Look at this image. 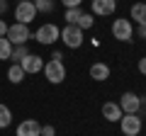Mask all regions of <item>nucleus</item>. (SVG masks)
<instances>
[{
  "label": "nucleus",
  "instance_id": "obj_1",
  "mask_svg": "<svg viewBox=\"0 0 146 136\" xmlns=\"http://www.w3.org/2000/svg\"><path fill=\"white\" fill-rule=\"evenodd\" d=\"M5 39L12 44V46H25V44H27V39H32L29 27H27V24H20V22H15V24H10V27H7Z\"/></svg>",
  "mask_w": 146,
  "mask_h": 136
},
{
  "label": "nucleus",
  "instance_id": "obj_2",
  "mask_svg": "<svg viewBox=\"0 0 146 136\" xmlns=\"http://www.w3.org/2000/svg\"><path fill=\"white\" fill-rule=\"evenodd\" d=\"M58 39H61L68 49H80V46H83V29L76 27V24H66Z\"/></svg>",
  "mask_w": 146,
  "mask_h": 136
},
{
  "label": "nucleus",
  "instance_id": "obj_3",
  "mask_svg": "<svg viewBox=\"0 0 146 136\" xmlns=\"http://www.w3.org/2000/svg\"><path fill=\"white\" fill-rule=\"evenodd\" d=\"M44 75H46L49 83L58 85V83L66 80V66H63L61 61H54V58H51L49 63H44Z\"/></svg>",
  "mask_w": 146,
  "mask_h": 136
},
{
  "label": "nucleus",
  "instance_id": "obj_4",
  "mask_svg": "<svg viewBox=\"0 0 146 136\" xmlns=\"http://www.w3.org/2000/svg\"><path fill=\"white\" fill-rule=\"evenodd\" d=\"M58 37H61V29L56 24H42L34 32V39L39 44H46V46H51L54 42H58Z\"/></svg>",
  "mask_w": 146,
  "mask_h": 136
},
{
  "label": "nucleus",
  "instance_id": "obj_5",
  "mask_svg": "<svg viewBox=\"0 0 146 136\" xmlns=\"http://www.w3.org/2000/svg\"><path fill=\"white\" fill-rule=\"evenodd\" d=\"M131 34H134L131 20L119 17V20L112 22V37H115V39H119V42H131Z\"/></svg>",
  "mask_w": 146,
  "mask_h": 136
},
{
  "label": "nucleus",
  "instance_id": "obj_6",
  "mask_svg": "<svg viewBox=\"0 0 146 136\" xmlns=\"http://www.w3.org/2000/svg\"><path fill=\"white\" fill-rule=\"evenodd\" d=\"M122 124V134L124 136H139L141 134V117L139 114H124L119 119Z\"/></svg>",
  "mask_w": 146,
  "mask_h": 136
},
{
  "label": "nucleus",
  "instance_id": "obj_7",
  "mask_svg": "<svg viewBox=\"0 0 146 136\" xmlns=\"http://www.w3.org/2000/svg\"><path fill=\"white\" fill-rule=\"evenodd\" d=\"M36 17V7H34V3H17V7H15V20L20 22V24H29L32 20Z\"/></svg>",
  "mask_w": 146,
  "mask_h": 136
},
{
  "label": "nucleus",
  "instance_id": "obj_8",
  "mask_svg": "<svg viewBox=\"0 0 146 136\" xmlns=\"http://www.w3.org/2000/svg\"><path fill=\"white\" fill-rule=\"evenodd\" d=\"M117 105H119L122 114H136L139 107H141V97H139V95H134V92H124Z\"/></svg>",
  "mask_w": 146,
  "mask_h": 136
},
{
  "label": "nucleus",
  "instance_id": "obj_9",
  "mask_svg": "<svg viewBox=\"0 0 146 136\" xmlns=\"http://www.w3.org/2000/svg\"><path fill=\"white\" fill-rule=\"evenodd\" d=\"M117 10V0H93V15H115Z\"/></svg>",
  "mask_w": 146,
  "mask_h": 136
},
{
  "label": "nucleus",
  "instance_id": "obj_10",
  "mask_svg": "<svg viewBox=\"0 0 146 136\" xmlns=\"http://www.w3.org/2000/svg\"><path fill=\"white\" fill-rule=\"evenodd\" d=\"M20 66H22V71H25V73H39V71L44 68V58L29 53L27 58H22V61H20Z\"/></svg>",
  "mask_w": 146,
  "mask_h": 136
},
{
  "label": "nucleus",
  "instance_id": "obj_11",
  "mask_svg": "<svg viewBox=\"0 0 146 136\" xmlns=\"http://www.w3.org/2000/svg\"><path fill=\"white\" fill-rule=\"evenodd\" d=\"M17 136H42V124L36 119H27L17 126Z\"/></svg>",
  "mask_w": 146,
  "mask_h": 136
},
{
  "label": "nucleus",
  "instance_id": "obj_12",
  "mask_svg": "<svg viewBox=\"0 0 146 136\" xmlns=\"http://www.w3.org/2000/svg\"><path fill=\"white\" fill-rule=\"evenodd\" d=\"M90 78L93 80H98V83H105V80L110 78V66L107 63H93V66H90Z\"/></svg>",
  "mask_w": 146,
  "mask_h": 136
},
{
  "label": "nucleus",
  "instance_id": "obj_13",
  "mask_svg": "<svg viewBox=\"0 0 146 136\" xmlns=\"http://www.w3.org/2000/svg\"><path fill=\"white\" fill-rule=\"evenodd\" d=\"M102 117H105L107 121H119V119H122L119 105H117V102H105V105H102Z\"/></svg>",
  "mask_w": 146,
  "mask_h": 136
},
{
  "label": "nucleus",
  "instance_id": "obj_14",
  "mask_svg": "<svg viewBox=\"0 0 146 136\" xmlns=\"http://www.w3.org/2000/svg\"><path fill=\"white\" fill-rule=\"evenodd\" d=\"M129 15H131V20H134L139 27H146V3H134Z\"/></svg>",
  "mask_w": 146,
  "mask_h": 136
},
{
  "label": "nucleus",
  "instance_id": "obj_15",
  "mask_svg": "<svg viewBox=\"0 0 146 136\" xmlns=\"http://www.w3.org/2000/svg\"><path fill=\"white\" fill-rule=\"evenodd\" d=\"M7 80H10V83H15V85L25 80V71H22L20 63H12V66H10V71H7Z\"/></svg>",
  "mask_w": 146,
  "mask_h": 136
},
{
  "label": "nucleus",
  "instance_id": "obj_16",
  "mask_svg": "<svg viewBox=\"0 0 146 136\" xmlns=\"http://www.w3.org/2000/svg\"><path fill=\"white\" fill-rule=\"evenodd\" d=\"M12 56V44L5 37H0V61H7Z\"/></svg>",
  "mask_w": 146,
  "mask_h": 136
},
{
  "label": "nucleus",
  "instance_id": "obj_17",
  "mask_svg": "<svg viewBox=\"0 0 146 136\" xmlns=\"http://www.w3.org/2000/svg\"><path fill=\"white\" fill-rule=\"evenodd\" d=\"M80 15H83V10H80V7H68V10H66V17H63V20H66L68 24H78Z\"/></svg>",
  "mask_w": 146,
  "mask_h": 136
},
{
  "label": "nucleus",
  "instance_id": "obj_18",
  "mask_svg": "<svg viewBox=\"0 0 146 136\" xmlns=\"http://www.w3.org/2000/svg\"><path fill=\"white\" fill-rule=\"evenodd\" d=\"M10 121H12V112L7 110L3 102H0V129H5V126H10Z\"/></svg>",
  "mask_w": 146,
  "mask_h": 136
},
{
  "label": "nucleus",
  "instance_id": "obj_19",
  "mask_svg": "<svg viewBox=\"0 0 146 136\" xmlns=\"http://www.w3.org/2000/svg\"><path fill=\"white\" fill-rule=\"evenodd\" d=\"M27 56H29V51H27V44H25V46H12V61H17V63H20L22 61V58H27Z\"/></svg>",
  "mask_w": 146,
  "mask_h": 136
},
{
  "label": "nucleus",
  "instance_id": "obj_20",
  "mask_svg": "<svg viewBox=\"0 0 146 136\" xmlns=\"http://www.w3.org/2000/svg\"><path fill=\"white\" fill-rule=\"evenodd\" d=\"M36 7V12H51L54 10V0H32Z\"/></svg>",
  "mask_w": 146,
  "mask_h": 136
},
{
  "label": "nucleus",
  "instance_id": "obj_21",
  "mask_svg": "<svg viewBox=\"0 0 146 136\" xmlns=\"http://www.w3.org/2000/svg\"><path fill=\"white\" fill-rule=\"evenodd\" d=\"M93 24H95L93 15H88V12H83V15H80V20H78V24H76V27H80V29H90Z\"/></svg>",
  "mask_w": 146,
  "mask_h": 136
},
{
  "label": "nucleus",
  "instance_id": "obj_22",
  "mask_svg": "<svg viewBox=\"0 0 146 136\" xmlns=\"http://www.w3.org/2000/svg\"><path fill=\"white\" fill-rule=\"evenodd\" d=\"M42 136H56V129H54L51 124H46V126H42Z\"/></svg>",
  "mask_w": 146,
  "mask_h": 136
},
{
  "label": "nucleus",
  "instance_id": "obj_23",
  "mask_svg": "<svg viewBox=\"0 0 146 136\" xmlns=\"http://www.w3.org/2000/svg\"><path fill=\"white\" fill-rule=\"evenodd\" d=\"M63 5H66V10L68 7H80V3H83V0H61Z\"/></svg>",
  "mask_w": 146,
  "mask_h": 136
},
{
  "label": "nucleus",
  "instance_id": "obj_24",
  "mask_svg": "<svg viewBox=\"0 0 146 136\" xmlns=\"http://www.w3.org/2000/svg\"><path fill=\"white\" fill-rule=\"evenodd\" d=\"M139 73H144V75H146V56H144V58H139Z\"/></svg>",
  "mask_w": 146,
  "mask_h": 136
},
{
  "label": "nucleus",
  "instance_id": "obj_25",
  "mask_svg": "<svg viewBox=\"0 0 146 136\" xmlns=\"http://www.w3.org/2000/svg\"><path fill=\"white\" fill-rule=\"evenodd\" d=\"M7 27H10V24H5V20H0V37H5V34H7Z\"/></svg>",
  "mask_w": 146,
  "mask_h": 136
},
{
  "label": "nucleus",
  "instance_id": "obj_26",
  "mask_svg": "<svg viewBox=\"0 0 146 136\" xmlns=\"http://www.w3.org/2000/svg\"><path fill=\"white\" fill-rule=\"evenodd\" d=\"M7 12V0H0V15H5Z\"/></svg>",
  "mask_w": 146,
  "mask_h": 136
},
{
  "label": "nucleus",
  "instance_id": "obj_27",
  "mask_svg": "<svg viewBox=\"0 0 146 136\" xmlns=\"http://www.w3.org/2000/svg\"><path fill=\"white\" fill-rule=\"evenodd\" d=\"M51 58H54V61H61L63 56H61V51H54V53H51Z\"/></svg>",
  "mask_w": 146,
  "mask_h": 136
},
{
  "label": "nucleus",
  "instance_id": "obj_28",
  "mask_svg": "<svg viewBox=\"0 0 146 136\" xmlns=\"http://www.w3.org/2000/svg\"><path fill=\"white\" fill-rule=\"evenodd\" d=\"M139 34H141V39H146V27H139Z\"/></svg>",
  "mask_w": 146,
  "mask_h": 136
},
{
  "label": "nucleus",
  "instance_id": "obj_29",
  "mask_svg": "<svg viewBox=\"0 0 146 136\" xmlns=\"http://www.w3.org/2000/svg\"><path fill=\"white\" fill-rule=\"evenodd\" d=\"M20 3H29V0H20Z\"/></svg>",
  "mask_w": 146,
  "mask_h": 136
}]
</instances>
